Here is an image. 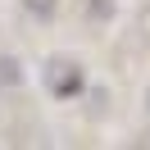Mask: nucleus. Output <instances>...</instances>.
I'll return each mask as SVG.
<instances>
[{
	"instance_id": "f257e3e1",
	"label": "nucleus",
	"mask_w": 150,
	"mask_h": 150,
	"mask_svg": "<svg viewBox=\"0 0 150 150\" xmlns=\"http://www.w3.org/2000/svg\"><path fill=\"white\" fill-rule=\"evenodd\" d=\"M46 82H50L55 96H77V91H82V73H77V64H59V59L46 64Z\"/></svg>"
},
{
	"instance_id": "f03ea898",
	"label": "nucleus",
	"mask_w": 150,
	"mask_h": 150,
	"mask_svg": "<svg viewBox=\"0 0 150 150\" xmlns=\"http://www.w3.org/2000/svg\"><path fill=\"white\" fill-rule=\"evenodd\" d=\"M23 5H28V9H37L41 18H50V9H55V0H23Z\"/></svg>"
}]
</instances>
